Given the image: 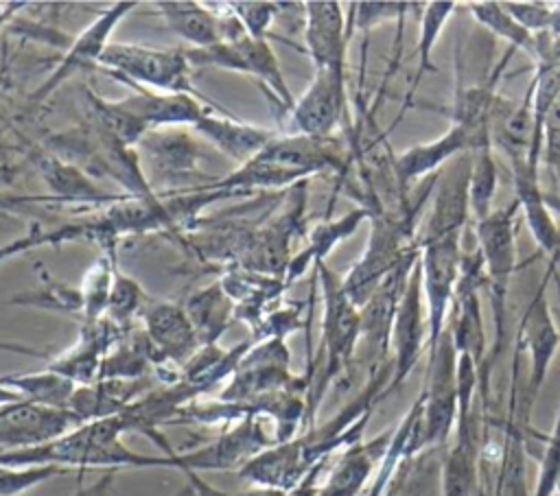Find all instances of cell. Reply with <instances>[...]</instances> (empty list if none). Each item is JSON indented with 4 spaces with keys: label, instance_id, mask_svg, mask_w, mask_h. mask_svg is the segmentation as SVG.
<instances>
[{
    "label": "cell",
    "instance_id": "33",
    "mask_svg": "<svg viewBox=\"0 0 560 496\" xmlns=\"http://www.w3.org/2000/svg\"><path fill=\"white\" fill-rule=\"evenodd\" d=\"M503 9L529 33H547L551 13H553V2H501Z\"/></svg>",
    "mask_w": 560,
    "mask_h": 496
},
{
    "label": "cell",
    "instance_id": "28",
    "mask_svg": "<svg viewBox=\"0 0 560 496\" xmlns=\"http://www.w3.org/2000/svg\"><path fill=\"white\" fill-rule=\"evenodd\" d=\"M553 282H556L558 295H560L558 271L553 273ZM558 483H560V406H558L551 433L545 437V448H542V454H540L534 496H553L556 489H558Z\"/></svg>",
    "mask_w": 560,
    "mask_h": 496
},
{
    "label": "cell",
    "instance_id": "25",
    "mask_svg": "<svg viewBox=\"0 0 560 496\" xmlns=\"http://www.w3.org/2000/svg\"><path fill=\"white\" fill-rule=\"evenodd\" d=\"M470 15L490 33L510 44L512 50H523L534 63L536 57V35L523 28L501 2H470Z\"/></svg>",
    "mask_w": 560,
    "mask_h": 496
},
{
    "label": "cell",
    "instance_id": "39",
    "mask_svg": "<svg viewBox=\"0 0 560 496\" xmlns=\"http://www.w3.org/2000/svg\"><path fill=\"white\" fill-rule=\"evenodd\" d=\"M479 496H483V494H479Z\"/></svg>",
    "mask_w": 560,
    "mask_h": 496
},
{
    "label": "cell",
    "instance_id": "26",
    "mask_svg": "<svg viewBox=\"0 0 560 496\" xmlns=\"http://www.w3.org/2000/svg\"><path fill=\"white\" fill-rule=\"evenodd\" d=\"M457 2H424L422 4V17H420V33H418V72L416 79L411 83V92H409V101L413 98V87L416 83L422 79L424 72H435V66L431 61L433 57V48L438 44V37L442 35V28L446 26L448 17L455 13Z\"/></svg>",
    "mask_w": 560,
    "mask_h": 496
},
{
    "label": "cell",
    "instance_id": "35",
    "mask_svg": "<svg viewBox=\"0 0 560 496\" xmlns=\"http://www.w3.org/2000/svg\"><path fill=\"white\" fill-rule=\"evenodd\" d=\"M289 492H282V489H276V487H258L254 485L252 489H245V492H238L234 496H287Z\"/></svg>",
    "mask_w": 560,
    "mask_h": 496
},
{
    "label": "cell",
    "instance_id": "34",
    "mask_svg": "<svg viewBox=\"0 0 560 496\" xmlns=\"http://www.w3.org/2000/svg\"><path fill=\"white\" fill-rule=\"evenodd\" d=\"M228 7L241 20L245 31L254 37H265L267 26L278 11L271 2H230Z\"/></svg>",
    "mask_w": 560,
    "mask_h": 496
},
{
    "label": "cell",
    "instance_id": "18",
    "mask_svg": "<svg viewBox=\"0 0 560 496\" xmlns=\"http://www.w3.org/2000/svg\"><path fill=\"white\" fill-rule=\"evenodd\" d=\"M510 170L514 179V197L521 203L529 234L547 253L549 262L560 267V223L545 203V190L540 188L538 179V164H523Z\"/></svg>",
    "mask_w": 560,
    "mask_h": 496
},
{
    "label": "cell",
    "instance_id": "15",
    "mask_svg": "<svg viewBox=\"0 0 560 496\" xmlns=\"http://www.w3.org/2000/svg\"><path fill=\"white\" fill-rule=\"evenodd\" d=\"M144 334L160 358L158 369L164 365H177L182 369L201 347L184 306L171 302H158L147 308Z\"/></svg>",
    "mask_w": 560,
    "mask_h": 496
},
{
    "label": "cell",
    "instance_id": "23",
    "mask_svg": "<svg viewBox=\"0 0 560 496\" xmlns=\"http://www.w3.org/2000/svg\"><path fill=\"white\" fill-rule=\"evenodd\" d=\"M0 378L7 387L15 389L24 400L44 404V406H52V409H61V411H68V404L79 387L72 380H68L50 369H42L37 374H11V376H0Z\"/></svg>",
    "mask_w": 560,
    "mask_h": 496
},
{
    "label": "cell",
    "instance_id": "13",
    "mask_svg": "<svg viewBox=\"0 0 560 496\" xmlns=\"http://www.w3.org/2000/svg\"><path fill=\"white\" fill-rule=\"evenodd\" d=\"M346 116V70H315L311 85L291 109L293 133L332 138Z\"/></svg>",
    "mask_w": 560,
    "mask_h": 496
},
{
    "label": "cell",
    "instance_id": "37",
    "mask_svg": "<svg viewBox=\"0 0 560 496\" xmlns=\"http://www.w3.org/2000/svg\"><path fill=\"white\" fill-rule=\"evenodd\" d=\"M545 203L549 205V210L556 214V219L560 223V194H556L551 190H545Z\"/></svg>",
    "mask_w": 560,
    "mask_h": 496
},
{
    "label": "cell",
    "instance_id": "6",
    "mask_svg": "<svg viewBox=\"0 0 560 496\" xmlns=\"http://www.w3.org/2000/svg\"><path fill=\"white\" fill-rule=\"evenodd\" d=\"M98 70L125 85L153 87L166 94H192L208 103L203 94H197L190 83V61L186 50L179 48H151L140 44L109 42L101 55Z\"/></svg>",
    "mask_w": 560,
    "mask_h": 496
},
{
    "label": "cell",
    "instance_id": "9",
    "mask_svg": "<svg viewBox=\"0 0 560 496\" xmlns=\"http://www.w3.org/2000/svg\"><path fill=\"white\" fill-rule=\"evenodd\" d=\"M420 273H422V295L427 306L429 323V356L435 352L442 332L446 330V319L453 306L455 286L459 277L462 262V238H440L420 243Z\"/></svg>",
    "mask_w": 560,
    "mask_h": 496
},
{
    "label": "cell",
    "instance_id": "32",
    "mask_svg": "<svg viewBox=\"0 0 560 496\" xmlns=\"http://www.w3.org/2000/svg\"><path fill=\"white\" fill-rule=\"evenodd\" d=\"M411 7H416V4H411V2H354L352 11H350V17H352L350 26L370 31L385 20L400 22L402 15L411 11Z\"/></svg>",
    "mask_w": 560,
    "mask_h": 496
},
{
    "label": "cell",
    "instance_id": "16",
    "mask_svg": "<svg viewBox=\"0 0 560 496\" xmlns=\"http://www.w3.org/2000/svg\"><path fill=\"white\" fill-rule=\"evenodd\" d=\"M136 7V2H116L109 9H103L96 20L70 44L68 52L63 55L61 63L57 66V70L39 85V90L33 94V101H44L48 98V94L63 83L70 74H74L77 70L83 68H98L101 55L105 52L107 44H109V35L116 28V24Z\"/></svg>",
    "mask_w": 560,
    "mask_h": 496
},
{
    "label": "cell",
    "instance_id": "22",
    "mask_svg": "<svg viewBox=\"0 0 560 496\" xmlns=\"http://www.w3.org/2000/svg\"><path fill=\"white\" fill-rule=\"evenodd\" d=\"M370 219V210L368 208H354L352 212L343 214L341 219L335 221H322L317 223L311 232H308V243L306 249L302 253H298L295 258L289 260L287 267V280H295L298 275L304 273V269L308 267V262H324V258L328 256L330 249H335L341 240H346L348 236H352L357 232V227Z\"/></svg>",
    "mask_w": 560,
    "mask_h": 496
},
{
    "label": "cell",
    "instance_id": "11",
    "mask_svg": "<svg viewBox=\"0 0 560 496\" xmlns=\"http://www.w3.org/2000/svg\"><path fill=\"white\" fill-rule=\"evenodd\" d=\"M276 444V433L265 428L262 417H245L212 444L190 452H175L173 468L184 474L210 470H241L252 457Z\"/></svg>",
    "mask_w": 560,
    "mask_h": 496
},
{
    "label": "cell",
    "instance_id": "20",
    "mask_svg": "<svg viewBox=\"0 0 560 496\" xmlns=\"http://www.w3.org/2000/svg\"><path fill=\"white\" fill-rule=\"evenodd\" d=\"M164 24L195 48H210L221 42V15L199 2H158Z\"/></svg>",
    "mask_w": 560,
    "mask_h": 496
},
{
    "label": "cell",
    "instance_id": "5",
    "mask_svg": "<svg viewBox=\"0 0 560 496\" xmlns=\"http://www.w3.org/2000/svg\"><path fill=\"white\" fill-rule=\"evenodd\" d=\"M219 15L221 42L210 48H188L186 57L190 66H217L232 72L252 74L260 79L287 109H293L295 98L284 81L278 57L267 37L249 35L230 9L219 11Z\"/></svg>",
    "mask_w": 560,
    "mask_h": 496
},
{
    "label": "cell",
    "instance_id": "2",
    "mask_svg": "<svg viewBox=\"0 0 560 496\" xmlns=\"http://www.w3.org/2000/svg\"><path fill=\"white\" fill-rule=\"evenodd\" d=\"M521 212V203L514 197L510 203L492 210L486 219L475 221V243L483 256L486 264V288L492 302L494 315V345L490 356L479 369V393L488 400V380L497 356L501 354L503 334H505V299L510 291V280L516 269V216Z\"/></svg>",
    "mask_w": 560,
    "mask_h": 496
},
{
    "label": "cell",
    "instance_id": "31",
    "mask_svg": "<svg viewBox=\"0 0 560 496\" xmlns=\"http://www.w3.org/2000/svg\"><path fill=\"white\" fill-rule=\"evenodd\" d=\"M63 472L66 468H59V465H28V468L0 465V496H18L28 487Z\"/></svg>",
    "mask_w": 560,
    "mask_h": 496
},
{
    "label": "cell",
    "instance_id": "19",
    "mask_svg": "<svg viewBox=\"0 0 560 496\" xmlns=\"http://www.w3.org/2000/svg\"><path fill=\"white\" fill-rule=\"evenodd\" d=\"M192 129L199 131L223 155L232 157L241 166L247 164L254 155H258L276 135L273 129L247 125L232 116H212L208 111L192 125Z\"/></svg>",
    "mask_w": 560,
    "mask_h": 496
},
{
    "label": "cell",
    "instance_id": "24",
    "mask_svg": "<svg viewBox=\"0 0 560 496\" xmlns=\"http://www.w3.org/2000/svg\"><path fill=\"white\" fill-rule=\"evenodd\" d=\"M140 149H147L149 162L160 173H184L195 168L197 146L190 142L188 135L177 131H149L138 142Z\"/></svg>",
    "mask_w": 560,
    "mask_h": 496
},
{
    "label": "cell",
    "instance_id": "36",
    "mask_svg": "<svg viewBox=\"0 0 560 496\" xmlns=\"http://www.w3.org/2000/svg\"><path fill=\"white\" fill-rule=\"evenodd\" d=\"M24 398L15 391V389H11V387H7L4 382H2V378H0V406H4V404H13V402H22Z\"/></svg>",
    "mask_w": 560,
    "mask_h": 496
},
{
    "label": "cell",
    "instance_id": "12",
    "mask_svg": "<svg viewBox=\"0 0 560 496\" xmlns=\"http://www.w3.org/2000/svg\"><path fill=\"white\" fill-rule=\"evenodd\" d=\"M389 343L394 345V358H392L394 371L387 389L383 391V398L394 393L407 380V376L411 374V369L416 367L422 354V347L429 343V323H427V306L422 295L420 262H416V267L411 269L405 291L398 299Z\"/></svg>",
    "mask_w": 560,
    "mask_h": 496
},
{
    "label": "cell",
    "instance_id": "14",
    "mask_svg": "<svg viewBox=\"0 0 560 496\" xmlns=\"http://www.w3.org/2000/svg\"><path fill=\"white\" fill-rule=\"evenodd\" d=\"M304 44L315 70H346L352 31L339 2H304Z\"/></svg>",
    "mask_w": 560,
    "mask_h": 496
},
{
    "label": "cell",
    "instance_id": "10",
    "mask_svg": "<svg viewBox=\"0 0 560 496\" xmlns=\"http://www.w3.org/2000/svg\"><path fill=\"white\" fill-rule=\"evenodd\" d=\"M475 153H464L451 160L435 173L431 190V210L424 216L416 243H429L440 238H462L470 216L468 181Z\"/></svg>",
    "mask_w": 560,
    "mask_h": 496
},
{
    "label": "cell",
    "instance_id": "4",
    "mask_svg": "<svg viewBox=\"0 0 560 496\" xmlns=\"http://www.w3.org/2000/svg\"><path fill=\"white\" fill-rule=\"evenodd\" d=\"M420 203L411 208L389 214L385 210H370V240L365 245L363 256L354 262L350 273L343 277V288L348 297L361 308L372 293L381 286V282L411 253L418 249L416 236L411 232L413 216Z\"/></svg>",
    "mask_w": 560,
    "mask_h": 496
},
{
    "label": "cell",
    "instance_id": "38",
    "mask_svg": "<svg viewBox=\"0 0 560 496\" xmlns=\"http://www.w3.org/2000/svg\"><path fill=\"white\" fill-rule=\"evenodd\" d=\"M556 492H558V494H560V483H558V489H556Z\"/></svg>",
    "mask_w": 560,
    "mask_h": 496
},
{
    "label": "cell",
    "instance_id": "7",
    "mask_svg": "<svg viewBox=\"0 0 560 496\" xmlns=\"http://www.w3.org/2000/svg\"><path fill=\"white\" fill-rule=\"evenodd\" d=\"M420 415L411 430V454L444 446L457 420V352L451 332L444 330L429 356V378L420 395Z\"/></svg>",
    "mask_w": 560,
    "mask_h": 496
},
{
    "label": "cell",
    "instance_id": "27",
    "mask_svg": "<svg viewBox=\"0 0 560 496\" xmlns=\"http://www.w3.org/2000/svg\"><path fill=\"white\" fill-rule=\"evenodd\" d=\"M497 184H499V168H497L492 149H483L475 153L470 181H468V203L475 221H481L492 212L490 205L497 192Z\"/></svg>",
    "mask_w": 560,
    "mask_h": 496
},
{
    "label": "cell",
    "instance_id": "3",
    "mask_svg": "<svg viewBox=\"0 0 560 496\" xmlns=\"http://www.w3.org/2000/svg\"><path fill=\"white\" fill-rule=\"evenodd\" d=\"M315 269L322 282V354L326 361L319 378L308 389L306 420H313L322 395L326 393L328 385L348 367L361 339V308L348 297L343 277L328 269L326 262H317Z\"/></svg>",
    "mask_w": 560,
    "mask_h": 496
},
{
    "label": "cell",
    "instance_id": "17",
    "mask_svg": "<svg viewBox=\"0 0 560 496\" xmlns=\"http://www.w3.org/2000/svg\"><path fill=\"white\" fill-rule=\"evenodd\" d=\"M394 428L381 433L368 441H357L343 448L337 463L326 474L324 483L317 487V496H359L370 481V476L381 468Z\"/></svg>",
    "mask_w": 560,
    "mask_h": 496
},
{
    "label": "cell",
    "instance_id": "29",
    "mask_svg": "<svg viewBox=\"0 0 560 496\" xmlns=\"http://www.w3.org/2000/svg\"><path fill=\"white\" fill-rule=\"evenodd\" d=\"M540 135H542L540 162H542L547 175L551 177V184L556 186V190H551V192L560 194V94L542 118Z\"/></svg>",
    "mask_w": 560,
    "mask_h": 496
},
{
    "label": "cell",
    "instance_id": "21",
    "mask_svg": "<svg viewBox=\"0 0 560 496\" xmlns=\"http://www.w3.org/2000/svg\"><path fill=\"white\" fill-rule=\"evenodd\" d=\"M184 310L201 345H214L217 339L223 334V330L230 326V319L236 315L232 297L228 295L221 282H214L206 288L195 291L186 299Z\"/></svg>",
    "mask_w": 560,
    "mask_h": 496
},
{
    "label": "cell",
    "instance_id": "8",
    "mask_svg": "<svg viewBox=\"0 0 560 496\" xmlns=\"http://www.w3.org/2000/svg\"><path fill=\"white\" fill-rule=\"evenodd\" d=\"M556 271L558 267L549 262L534 297L529 299L521 317L518 332H516V347L521 352H527L529 356V374L525 380V389L518 393V413L525 415V424H529L534 402L538 398V391L547 378L549 365L560 345V330L556 326V319L547 302V286L553 280Z\"/></svg>",
    "mask_w": 560,
    "mask_h": 496
},
{
    "label": "cell",
    "instance_id": "1",
    "mask_svg": "<svg viewBox=\"0 0 560 496\" xmlns=\"http://www.w3.org/2000/svg\"><path fill=\"white\" fill-rule=\"evenodd\" d=\"M343 146L332 138H311L302 133L273 135L267 146L232 175L217 181L219 190H241L256 186H289L302 179L343 168Z\"/></svg>",
    "mask_w": 560,
    "mask_h": 496
},
{
    "label": "cell",
    "instance_id": "30",
    "mask_svg": "<svg viewBox=\"0 0 560 496\" xmlns=\"http://www.w3.org/2000/svg\"><path fill=\"white\" fill-rule=\"evenodd\" d=\"M140 297H142L140 286L131 277H125L118 271H114V284H112V295H109V304H107V317L114 323H118L120 328H125L129 323L131 315L138 310Z\"/></svg>",
    "mask_w": 560,
    "mask_h": 496
}]
</instances>
